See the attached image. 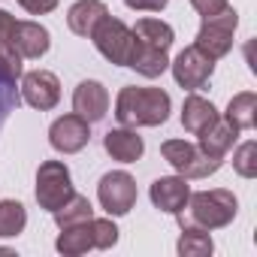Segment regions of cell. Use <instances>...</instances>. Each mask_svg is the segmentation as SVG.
<instances>
[{"mask_svg": "<svg viewBox=\"0 0 257 257\" xmlns=\"http://www.w3.org/2000/svg\"><path fill=\"white\" fill-rule=\"evenodd\" d=\"M149 197H152L155 209H161V212H167V215H179L182 206H185L188 197H191V185H188L185 176H161V179L152 182Z\"/></svg>", "mask_w": 257, "mask_h": 257, "instance_id": "obj_12", "label": "cell"}, {"mask_svg": "<svg viewBox=\"0 0 257 257\" xmlns=\"http://www.w3.org/2000/svg\"><path fill=\"white\" fill-rule=\"evenodd\" d=\"M103 149L121 164H137L146 152V143L137 134V127H118V131H109L103 137Z\"/></svg>", "mask_w": 257, "mask_h": 257, "instance_id": "obj_14", "label": "cell"}, {"mask_svg": "<svg viewBox=\"0 0 257 257\" xmlns=\"http://www.w3.org/2000/svg\"><path fill=\"white\" fill-rule=\"evenodd\" d=\"M16 4L25 7L31 16H46V13H52L58 7V0H16Z\"/></svg>", "mask_w": 257, "mask_h": 257, "instance_id": "obj_30", "label": "cell"}, {"mask_svg": "<svg viewBox=\"0 0 257 257\" xmlns=\"http://www.w3.org/2000/svg\"><path fill=\"white\" fill-rule=\"evenodd\" d=\"M233 170H236L242 179H254V176H257V143H254V140H248V143H242V146L236 149V155H233Z\"/></svg>", "mask_w": 257, "mask_h": 257, "instance_id": "obj_25", "label": "cell"}, {"mask_svg": "<svg viewBox=\"0 0 257 257\" xmlns=\"http://www.w3.org/2000/svg\"><path fill=\"white\" fill-rule=\"evenodd\" d=\"M215 118H218V109H215L212 100H206L200 94H188L185 97V103H182V127L188 134L200 137Z\"/></svg>", "mask_w": 257, "mask_h": 257, "instance_id": "obj_16", "label": "cell"}, {"mask_svg": "<svg viewBox=\"0 0 257 257\" xmlns=\"http://www.w3.org/2000/svg\"><path fill=\"white\" fill-rule=\"evenodd\" d=\"M19 103H22V94L16 91V82L0 76V127L7 124V118H10L13 109H19Z\"/></svg>", "mask_w": 257, "mask_h": 257, "instance_id": "obj_27", "label": "cell"}, {"mask_svg": "<svg viewBox=\"0 0 257 257\" xmlns=\"http://www.w3.org/2000/svg\"><path fill=\"white\" fill-rule=\"evenodd\" d=\"M10 46H13L22 58L37 61V58H43V55L49 52L52 37H49V31H46L40 22H19V19H16V28H13V34H10Z\"/></svg>", "mask_w": 257, "mask_h": 257, "instance_id": "obj_13", "label": "cell"}, {"mask_svg": "<svg viewBox=\"0 0 257 257\" xmlns=\"http://www.w3.org/2000/svg\"><path fill=\"white\" fill-rule=\"evenodd\" d=\"M124 4L137 13H161L167 7V0H124Z\"/></svg>", "mask_w": 257, "mask_h": 257, "instance_id": "obj_31", "label": "cell"}, {"mask_svg": "<svg viewBox=\"0 0 257 257\" xmlns=\"http://www.w3.org/2000/svg\"><path fill=\"white\" fill-rule=\"evenodd\" d=\"M236 209H239V200H236L233 191L212 188V191L191 194L188 203L182 206V212L176 218H179L182 230H188V227L191 230H221V227L233 224Z\"/></svg>", "mask_w": 257, "mask_h": 257, "instance_id": "obj_1", "label": "cell"}, {"mask_svg": "<svg viewBox=\"0 0 257 257\" xmlns=\"http://www.w3.org/2000/svg\"><path fill=\"white\" fill-rule=\"evenodd\" d=\"M73 112L82 115L88 124L103 121L106 112H109V91L100 82H94V79L79 82L76 91H73Z\"/></svg>", "mask_w": 257, "mask_h": 257, "instance_id": "obj_11", "label": "cell"}, {"mask_svg": "<svg viewBox=\"0 0 257 257\" xmlns=\"http://www.w3.org/2000/svg\"><path fill=\"white\" fill-rule=\"evenodd\" d=\"M191 7L203 16V19H209V16H218V13H224L230 4L227 0H191Z\"/></svg>", "mask_w": 257, "mask_h": 257, "instance_id": "obj_29", "label": "cell"}, {"mask_svg": "<svg viewBox=\"0 0 257 257\" xmlns=\"http://www.w3.org/2000/svg\"><path fill=\"white\" fill-rule=\"evenodd\" d=\"M118 242V227L112 224V218H94V248L106 251Z\"/></svg>", "mask_w": 257, "mask_h": 257, "instance_id": "obj_28", "label": "cell"}, {"mask_svg": "<svg viewBox=\"0 0 257 257\" xmlns=\"http://www.w3.org/2000/svg\"><path fill=\"white\" fill-rule=\"evenodd\" d=\"M215 251V242L209 236V230H182V239H179V254L182 257H209Z\"/></svg>", "mask_w": 257, "mask_h": 257, "instance_id": "obj_24", "label": "cell"}, {"mask_svg": "<svg viewBox=\"0 0 257 257\" xmlns=\"http://www.w3.org/2000/svg\"><path fill=\"white\" fill-rule=\"evenodd\" d=\"M22 100L40 112H49L61 100V82L49 70H31L22 76Z\"/></svg>", "mask_w": 257, "mask_h": 257, "instance_id": "obj_10", "label": "cell"}, {"mask_svg": "<svg viewBox=\"0 0 257 257\" xmlns=\"http://www.w3.org/2000/svg\"><path fill=\"white\" fill-rule=\"evenodd\" d=\"M97 52L115 64V67H127V58H131V49H134V31L127 28L121 19H112V16H103L97 22V28L91 31V37Z\"/></svg>", "mask_w": 257, "mask_h": 257, "instance_id": "obj_5", "label": "cell"}, {"mask_svg": "<svg viewBox=\"0 0 257 257\" xmlns=\"http://www.w3.org/2000/svg\"><path fill=\"white\" fill-rule=\"evenodd\" d=\"M236 28H239V16H236V10H233V7H227L224 13L203 19V25H200V31H197V43H194V46H197L200 52H206L212 61H218V58L230 55Z\"/></svg>", "mask_w": 257, "mask_h": 257, "instance_id": "obj_6", "label": "cell"}, {"mask_svg": "<svg viewBox=\"0 0 257 257\" xmlns=\"http://www.w3.org/2000/svg\"><path fill=\"white\" fill-rule=\"evenodd\" d=\"M161 155L185 179H209L224 164V158H215V155L203 152L197 143H188V140H167V143H161Z\"/></svg>", "mask_w": 257, "mask_h": 257, "instance_id": "obj_3", "label": "cell"}, {"mask_svg": "<svg viewBox=\"0 0 257 257\" xmlns=\"http://www.w3.org/2000/svg\"><path fill=\"white\" fill-rule=\"evenodd\" d=\"M52 215H55V224L64 230V227H76V224H82V221H91V218H94V206H91L88 197L73 194V197H70L61 209H55Z\"/></svg>", "mask_w": 257, "mask_h": 257, "instance_id": "obj_22", "label": "cell"}, {"mask_svg": "<svg viewBox=\"0 0 257 257\" xmlns=\"http://www.w3.org/2000/svg\"><path fill=\"white\" fill-rule=\"evenodd\" d=\"M131 31H134V40L137 43H146V46L161 49V52H170V46L176 40L173 28L167 22H161V19H140Z\"/></svg>", "mask_w": 257, "mask_h": 257, "instance_id": "obj_20", "label": "cell"}, {"mask_svg": "<svg viewBox=\"0 0 257 257\" xmlns=\"http://www.w3.org/2000/svg\"><path fill=\"white\" fill-rule=\"evenodd\" d=\"M170 94L164 88L127 85L115 97V118L121 127H158L170 118Z\"/></svg>", "mask_w": 257, "mask_h": 257, "instance_id": "obj_2", "label": "cell"}, {"mask_svg": "<svg viewBox=\"0 0 257 257\" xmlns=\"http://www.w3.org/2000/svg\"><path fill=\"white\" fill-rule=\"evenodd\" d=\"M224 118H230V121L239 127V131H251V127L257 124V94H254V91L236 94V97L230 100Z\"/></svg>", "mask_w": 257, "mask_h": 257, "instance_id": "obj_21", "label": "cell"}, {"mask_svg": "<svg viewBox=\"0 0 257 257\" xmlns=\"http://www.w3.org/2000/svg\"><path fill=\"white\" fill-rule=\"evenodd\" d=\"M37 203L46 212L61 209L76 191H73V176L64 161H43L37 170Z\"/></svg>", "mask_w": 257, "mask_h": 257, "instance_id": "obj_4", "label": "cell"}, {"mask_svg": "<svg viewBox=\"0 0 257 257\" xmlns=\"http://www.w3.org/2000/svg\"><path fill=\"white\" fill-rule=\"evenodd\" d=\"M88 140H91V124H88L82 115H76V112L58 118V121L49 127V143H52V149L61 152V155H76V152H82V149L88 146Z\"/></svg>", "mask_w": 257, "mask_h": 257, "instance_id": "obj_9", "label": "cell"}, {"mask_svg": "<svg viewBox=\"0 0 257 257\" xmlns=\"http://www.w3.org/2000/svg\"><path fill=\"white\" fill-rule=\"evenodd\" d=\"M97 200L112 218L127 215L134 209V203H137V182H134V176L124 173V170L106 173L100 179V185H97Z\"/></svg>", "mask_w": 257, "mask_h": 257, "instance_id": "obj_7", "label": "cell"}, {"mask_svg": "<svg viewBox=\"0 0 257 257\" xmlns=\"http://www.w3.org/2000/svg\"><path fill=\"white\" fill-rule=\"evenodd\" d=\"M55 248L64 257H79V254L91 251L94 248V218L91 221H82L76 227H64L61 236H58V242H55Z\"/></svg>", "mask_w": 257, "mask_h": 257, "instance_id": "obj_19", "label": "cell"}, {"mask_svg": "<svg viewBox=\"0 0 257 257\" xmlns=\"http://www.w3.org/2000/svg\"><path fill=\"white\" fill-rule=\"evenodd\" d=\"M236 137H239V127L230 121V118H215L206 131L200 134V149L203 152H209V155H215V158H224L230 149H233V143H236Z\"/></svg>", "mask_w": 257, "mask_h": 257, "instance_id": "obj_15", "label": "cell"}, {"mask_svg": "<svg viewBox=\"0 0 257 257\" xmlns=\"http://www.w3.org/2000/svg\"><path fill=\"white\" fill-rule=\"evenodd\" d=\"M127 67L137 70V73L146 76V79H158V76L170 67V58H167V52L152 49V46L134 40V49H131V58H127Z\"/></svg>", "mask_w": 257, "mask_h": 257, "instance_id": "obj_18", "label": "cell"}, {"mask_svg": "<svg viewBox=\"0 0 257 257\" xmlns=\"http://www.w3.org/2000/svg\"><path fill=\"white\" fill-rule=\"evenodd\" d=\"M13 28H16V16H10L7 10H0V43H10Z\"/></svg>", "mask_w": 257, "mask_h": 257, "instance_id": "obj_32", "label": "cell"}, {"mask_svg": "<svg viewBox=\"0 0 257 257\" xmlns=\"http://www.w3.org/2000/svg\"><path fill=\"white\" fill-rule=\"evenodd\" d=\"M0 76L10 82L22 79V55L10 43H0Z\"/></svg>", "mask_w": 257, "mask_h": 257, "instance_id": "obj_26", "label": "cell"}, {"mask_svg": "<svg viewBox=\"0 0 257 257\" xmlns=\"http://www.w3.org/2000/svg\"><path fill=\"white\" fill-rule=\"evenodd\" d=\"M28 224V212L22 203L16 200H4L0 203V239H13L25 230Z\"/></svg>", "mask_w": 257, "mask_h": 257, "instance_id": "obj_23", "label": "cell"}, {"mask_svg": "<svg viewBox=\"0 0 257 257\" xmlns=\"http://www.w3.org/2000/svg\"><path fill=\"white\" fill-rule=\"evenodd\" d=\"M103 16H109L103 0H79V4H73L70 13H67V28L76 37H91V31L97 28V22Z\"/></svg>", "mask_w": 257, "mask_h": 257, "instance_id": "obj_17", "label": "cell"}, {"mask_svg": "<svg viewBox=\"0 0 257 257\" xmlns=\"http://www.w3.org/2000/svg\"><path fill=\"white\" fill-rule=\"evenodd\" d=\"M170 67H173V79H176L182 88H188V91L206 88V82H209L212 73H215V61H212L206 52H200L197 46L182 49L179 58H176Z\"/></svg>", "mask_w": 257, "mask_h": 257, "instance_id": "obj_8", "label": "cell"}]
</instances>
